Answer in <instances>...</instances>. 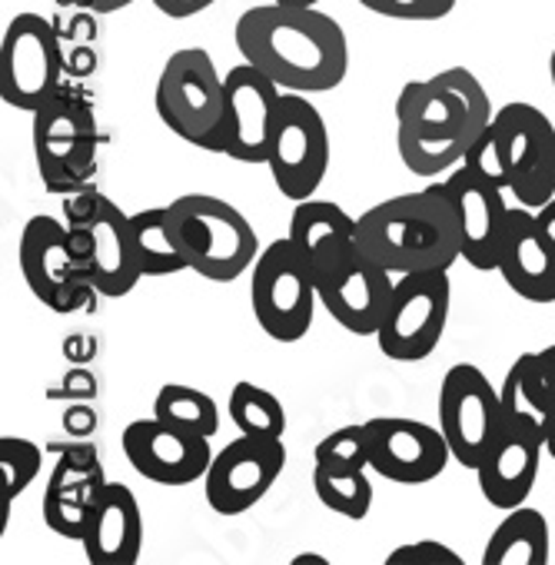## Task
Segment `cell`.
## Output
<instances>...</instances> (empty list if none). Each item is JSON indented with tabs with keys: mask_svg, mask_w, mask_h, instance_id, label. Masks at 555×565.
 Segmentation results:
<instances>
[{
	"mask_svg": "<svg viewBox=\"0 0 555 565\" xmlns=\"http://www.w3.org/2000/svg\"><path fill=\"white\" fill-rule=\"evenodd\" d=\"M492 100L469 67L409 81L396 97V147L409 173L436 180L459 167L492 124Z\"/></svg>",
	"mask_w": 555,
	"mask_h": 565,
	"instance_id": "cell-2",
	"label": "cell"
},
{
	"mask_svg": "<svg viewBox=\"0 0 555 565\" xmlns=\"http://www.w3.org/2000/svg\"><path fill=\"white\" fill-rule=\"evenodd\" d=\"M280 4H297V8H317L320 0H280Z\"/></svg>",
	"mask_w": 555,
	"mask_h": 565,
	"instance_id": "cell-43",
	"label": "cell"
},
{
	"mask_svg": "<svg viewBox=\"0 0 555 565\" xmlns=\"http://www.w3.org/2000/svg\"><path fill=\"white\" fill-rule=\"evenodd\" d=\"M393 282V273L366 256L360 246L317 273L320 307L353 337H376Z\"/></svg>",
	"mask_w": 555,
	"mask_h": 565,
	"instance_id": "cell-16",
	"label": "cell"
},
{
	"mask_svg": "<svg viewBox=\"0 0 555 565\" xmlns=\"http://www.w3.org/2000/svg\"><path fill=\"white\" fill-rule=\"evenodd\" d=\"M216 0H153V8L170 18V21H186V18H196L203 11H210Z\"/></svg>",
	"mask_w": 555,
	"mask_h": 565,
	"instance_id": "cell-36",
	"label": "cell"
},
{
	"mask_svg": "<svg viewBox=\"0 0 555 565\" xmlns=\"http://www.w3.org/2000/svg\"><path fill=\"white\" fill-rule=\"evenodd\" d=\"M452 310L449 269L403 273L393 282V294L376 330V347L386 360L423 363L436 353L446 337Z\"/></svg>",
	"mask_w": 555,
	"mask_h": 565,
	"instance_id": "cell-6",
	"label": "cell"
},
{
	"mask_svg": "<svg viewBox=\"0 0 555 565\" xmlns=\"http://www.w3.org/2000/svg\"><path fill=\"white\" fill-rule=\"evenodd\" d=\"M107 482L110 479L104 472L97 446H90V443L64 446L54 462V472L47 479L44 499H41L47 529L61 539L81 542L87 535V525L94 519V509H97Z\"/></svg>",
	"mask_w": 555,
	"mask_h": 565,
	"instance_id": "cell-20",
	"label": "cell"
},
{
	"mask_svg": "<svg viewBox=\"0 0 555 565\" xmlns=\"http://www.w3.org/2000/svg\"><path fill=\"white\" fill-rule=\"evenodd\" d=\"M499 276L525 303H538V307L555 303V249L538 230L535 210L522 203H512L509 213V226L499 253Z\"/></svg>",
	"mask_w": 555,
	"mask_h": 565,
	"instance_id": "cell-22",
	"label": "cell"
},
{
	"mask_svg": "<svg viewBox=\"0 0 555 565\" xmlns=\"http://www.w3.org/2000/svg\"><path fill=\"white\" fill-rule=\"evenodd\" d=\"M535 220H538V230L545 233V239H548L552 249H555V200H548L542 210H535Z\"/></svg>",
	"mask_w": 555,
	"mask_h": 565,
	"instance_id": "cell-40",
	"label": "cell"
},
{
	"mask_svg": "<svg viewBox=\"0 0 555 565\" xmlns=\"http://www.w3.org/2000/svg\"><path fill=\"white\" fill-rule=\"evenodd\" d=\"M502 426V396L472 363H456L439 386V429L452 459L476 472Z\"/></svg>",
	"mask_w": 555,
	"mask_h": 565,
	"instance_id": "cell-14",
	"label": "cell"
},
{
	"mask_svg": "<svg viewBox=\"0 0 555 565\" xmlns=\"http://www.w3.org/2000/svg\"><path fill=\"white\" fill-rule=\"evenodd\" d=\"M153 107L170 134L203 150L223 117V74L210 51L183 47L170 54L157 81Z\"/></svg>",
	"mask_w": 555,
	"mask_h": 565,
	"instance_id": "cell-12",
	"label": "cell"
},
{
	"mask_svg": "<svg viewBox=\"0 0 555 565\" xmlns=\"http://www.w3.org/2000/svg\"><path fill=\"white\" fill-rule=\"evenodd\" d=\"M31 117V140L44 186L61 196L90 186L97 173V117L87 100L61 90Z\"/></svg>",
	"mask_w": 555,
	"mask_h": 565,
	"instance_id": "cell-7",
	"label": "cell"
},
{
	"mask_svg": "<svg viewBox=\"0 0 555 565\" xmlns=\"http://www.w3.org/2000/svg\"><path fill=\"white\" fill-rule=\"evenodd\" d=\"M153 416L173 426H183L190 433L200 436H216L220 433V406L213 403V396L183 386V383H167L160 386L157 399H153Z\"/></svg>",
	"mask_w": 555,
	"mask_h": 565,
	"instance_id": "cell-30",
	"label": "cell"
},
{
	"mask_svg": "<svg viewBox=\"0 0 555 565\" xmlns=\"http://www.w3.org/2000/svg\"><path fill=\"white\" fill-rule=\"evenodd\" d=\"M370 426V469L399 486H426L439 479L452 459V449L439 426L406 419V416H376Z\"/></svg>",
	"mask_w": 555,
	"mask_h": 565,
	"instance_id": "cell-18",
	"label": "cell"
},
{
	"mask_svg": "<svg viewBox=\"0 0 555 565\" xmlns=\"http://www.w3.org/2000/svg\"><path fill=\"white\" fill-rule=\"evenodd\" d=\"M226 413L233 419V426L246 436H269V439H284L287 433V406L280 403V396L239 380L230 390L226 399Z\"/></svg>",
	"mask_w": 555,
	"mask_h": 565,
	"instance_id": "cell-28",
	"label": "cell"
},
{
	"mask_svg": "<svg viewBox=\"0 0 555 565\" xmlns=\"http://www.w3.org/2000/svg\"><path fill=\"white\" fill-rule=\"evenodd\" d=\"M110 196H104L97 186H84V190H74L64 196V216H67V226H94L97 216L104 213Z\"/></svg>",
	"mask_w": 555,
	"mask_h": 565,
	"instance_id": "cell-35",
	"label": "cell"
},
{
	"mask_svg": "<svg viewBox=\"0 0 555 565\" xmlns=\"http://www.w3.org/2000/svg\"><path fill=\"white\" fill-rule=\"evenodd\" d=\"M94 565H134L143 552V515L130 486L107 482L87 535L81 539Z\"/></svg>",
	"mask_w": 555,
	"mask_h": 565,
	"instance_id": "cell-23",
	"label": "cell"
},
{
	"mask_svg": "<svg viewBox=\"0 0 555 565\" xmlns=\"http://www.w3.org/2000/svg\"><path fill=\"white\" fill-rule=\"evenodd\" d=\"M41 446L24 436H0V476H4V499L14 502L41 472Z\"/></svg>",
	"mask_w": 555,
	"mask_h": 565,
	"instance_id": "cell-31",
	"label": "cell"
},
{
	"mask_svg": "<svg viewBox=\"0 0 555 565\" xmlns=\"http://www.w3.org/2000/svg\"><path fill=\"white\" fill-rule=\"evenodd\" d=\"M442 183L462 223V259L479 273L499 269V253H502V239H505V226L512 213L505 190L479 177L469 163L452 167Z\"/></svg>",
	"mask_w": 555,
	"mask_h": 565,
	"instance_id": "cell-21",
	"label": "cell"
},
{
	"mask_svg": "<svg viewBox=\"0 0 555 565\" xmlns=\"http://www.w3.org/2000/svg\"><path fill=\"white\" fill-rule=\"evenodd\" d=\"M293 565H330V558H323V555H313V552H307V555H297V558H293Z\"/></svg>",
	"mask_w": 555,
	"mask_h": 565,
	"instance_id": "cell-42",
	"label": "cell"
},
{
	"mask_svg": "<svg viewBox=\"0 0 555 565\" xmlns=\"http://www.w3.org/2000/svg\"><path fill=\"white\" fill-rule=\"evenodd\" d=\"M356 239L393 276L452 269L462 259V223L442 180L360 213Z\"/></svg>",
	"mask_w": 555,
	"mask_h": 565,
	"instance_id": "cell-3",
	"label": "cell"
},
{
	"mask_svg": "<svg viewBox=\"0 0 555 565\" xmlns=\"http://www.w3.org/2000/svg\"><path fill=\"white\" fill-rule=\"evenodd\" d=\"M236 51L287 94H327L350 74V41L337 18L320 8L259 4L233 28Z\"/></svg>",
	"mask_w": 555,
	"mask_h": 565,
	"instance_id": "cell-1",
	"label": "cell"
},
{
	"mask_svg": "<svg viewBox=\"0 0 555 565\" xmlns=\"http://www.w3.org/2000/svg\"><path fill=\"white\" fill-rule=\"evenodd\" d=\"M167 210L186 266L196 276L210 282H233L253 269L259 236L233 203L210 193H183L167 203Z\"/></svg>",
	"mask_w": 555,
	"mask_h": 565,
	"instance_id": "cell-4",
	"label": "cell"
},
{
	"mask_svg": "<svg viewBox=\"0 0 555 565\" xmlns=\"http://www.w3.org/2000/svg\"><path fill=\"white\" fill-rule=\"evenodd\" d=\"M313 489L317 499L353 522H363L373 509V482L366 469H333V466H317L313 469Z\"/></svg>",
	"mask_w": 555,
	"mask_h": 565,
	"instance_id": "cell-29",
	"label": "cell"
},
{
	"mask_svg": "<svg viewBox=\"0 0 555 565\" xmlns=\"http://www.w3.org/2000/svg\"><path fill=\"white\" fill-rule=\"evenodd\" d=\"M64 423H67V429H71V433L84 436V433H90V429L97 426V416H94L90 409H71Z\"/></svg>",
	"mask_w": 555,
	"mask_h": 565,
	"instance_id": "cell-39",
	"label": "cell"
},
{
	"mask_svg": "<svg viewBox=\"0 0 555 565\" xmlns=\"http://www.w3.org/2000/svg\"><path fill=\"white\" fill-rule=\"evenodd\" d=\"M548 77H552V90H555V51H552V57H548Z\"/></svg>",
	"mask_w": 555,
	"mask_h": 565,
	"instance_id": "cell-44",
	"label": "cell"
},
{
	"mask_svg": "<svg viewBox=\"0 0 555 565\" xmlns=\"http://www.w3.org/2000/svg\"><path fill=\"white\" fill-rule=\"evenodd\" d=\"M284 469H287L284 439L239 433L213 456L203 476V495L216 515H243L259 499H266V492L276 486Z\"/></svg>",
	"mask_w": 555,
	"mask_h": 565,
	"instance_id": "cell-15",
	"label": "cell"
},
{
	"mask_svg": "<svg viewBox=\"0 0 555 565\" xmlns=\"http://www.w3.org/2000/svg\"><path fill=\"white\" fill-rule=\"evenodd\" d=\"M266 167L273 173L276 190L290 203L310 200L323 186L330 170V130L317 104L307 100V94L284 90Z\"/></svg>",
	"mask_w": 555,
	"mask_h": 565,
	"instance_id": "cell-10",
	"label": "cell"
},
{
	"mask_svg": "<svg viewBox=\"0 0 555 565\" xmlns=\"http://www.w3.org/2000/svg\"><path fill=\"white\" fill-rule=\"evenodd\" d=\"M386 21H442L456 11V0H360Z\"/></svg>",
	"mask_w": 555,
	"mask_h": 565,
	"instance_id": "cell-33",
	"label": "cell"
},
{
	"mask_svg": "<svg viewBox=\"0 0 555 565\" xmlns=\"http://www.w3.org/2000/svg\"><path fill=\"white\" fill-rule=\"evenodd\" d=\"M313 459L317 466H333V469H370V426L353 423L333 429L317 443Z\"/></svg>",
	"mask_w": 555,
	"mask_h": 565,
	"instance_id": "cell-32",
	"label": "cell"
},
{
	"mask_svg": "<svg viewBox=\"0 0 555 565\" xmlns=\"http://www.w3.org/2000/svg\"><path fill=\"white\" fill-rule=\"evenodd\" d=\"M542 452H545V426L542 423L502 416V426H499L482 466L476 469L482 499L502 512L522 505L538 479Z\"/></svg>",
	"mask_w": 555,
	"mask_h": 565,
	"instance_id": "cell-19",
	"label": "cell"
},
{
	"mask_svg": "<svg viewBox=\"0 0 555 565\" xmlns=\"http://www.w3.org/2000/svg\"><path fill=\"white\" fill-rule=\"evenodd\" d=\"M386 565H466V562L452 545L436 539H419V542L396 545L386 555Z\"/></svg>",
	"mask_w": 555,
	"mask_h": 565,
	"instance_id": "cell-34",
	"label": "cell"
},
{
	"mask_svg": "<svg viewBox=\"0 0 555 565\" xmlns=\"http://www.w3.org/2000/svg\"><path fill=\"white\" fill-rule=\"evenodd\" d=\"M134 0H100L97 4V14H114V11H124V8H130Z\"/></svg>",
	"mask_w": 555,
	"mask_h": 565,
	"instance_id": "cell-41",
	"label": "cell"
},
{
	"mask_svg": "<svg viewBox=\"0 0 555 565\" xmlns=\"http://www.w3.org/2000/svg\"><path fill=\"white\" fill-rule=\"evenodd\" d=\"M90 230H94L90 273H94L100 297L120 300L134 294V287L143 279V269H140L134 233H130V213H124L114 200H107L104 213L97 216Z\"/></svg>",
	"mask_w": 555,
	"mask_h": 565,
	"instance_id": "cell-25",
	"label": "cell"
},
{
	"mask_svg": "<svg viewBox=\"0 0 555 565\" xmlns=\"http://www.w3.org/2000/svg\"><path fill=\"white\" fill-rule=\"evenodd\" d=\"M489 134L495 140L509 196L529 210H542L555 200V127L552 120L522 100L495 110Z\"/></svg>",
	"mask_w": 555,
	"mask_h": 565,
	"instance_id": "cell-9",
	"label": "cell"
},
{
	"mask_svg": "<svg viewBox=\"0 0 555 565\" xmlns=\"http://www.w3.org/2000/svg\"><path fill=\"white\" fill-rule=\"evenodd\" d=\"M538 366H542V380H545V396H548V413L555 409V343L538 350ZM548 419V416H545Z\"/></svg>",
	"mask_w": 555,
	"mask_h": 565,
	"instance_id": "cell-38",
	"label": "cell"
},
{
	"mask_svg": "<svg viewBox=\"0 0 555 565\" xmlns=\"http://www.w3.org/2000/svg\"><path fill=\"white\" fill-rule=\"evenodd\" d=\"M249 303L259 330L276 343H297L310 333L320 303L317 273L290 236L259 249L253 263Z\"/></svg>",
	"mask_w": 555,
	"mask_h": 565,
	"instance_id": "cell-5",
	"label": "cell"
},
{
	"mask_svg": "<svg viewBox=\"0 0 555 565\" xmlns=\"http://www.w3.org/2000/svg\"><path fill=\"white\" fill-rule=\"evenodd\" d=\"M64 393L74 399H90V396H97V380L84 366H77L64 376Z\"/></svg>",
	"mask_w": 555,
	"mask_h": 565,
	"instance_id": "cell-37",
	"label": "cell"
},
{
	"mask_svg": "<svg viewBox=\"0 0 555 565\" xmlns=\"http://www.w3.org/2000/svg\"><path fill=\"white\" fill-rule=\"evenodd\" d=\"M120 446L134 472L157 486H190L200 482L213 462L210 436L190 433L163 419H134L120 433Z\"/></svg>",
	"mask_w": 555,
	"mask_h": 565,
	"instance_id": "cell-17",
	"label": "cell"
},
{
	"mask_svg": "<svg viewBox=\"0 0 555 565\" xmlns=\"http://www.w3.org/2000/svg\"><path fill=\"white\" fill-rule=\"evenodd\" d=\"M284 90L253 64H236L223 74V117L206 140V153H223L236 163H266Z\"/></svg>",
	"mask_w": 555,
	"mask_h": 565,
	"instance_id": "cell-13",
	"label": "cell"
},
{
	"mask_svg": "<svg viewBox=\"0 0 555 565\" xmlns=\"http://www.w3.org/2000/svg\"><path fill=\"white\" fill-rule=\"evenodd\" d=\"M130 233H134V246H137L143 276H173V273L190 269L186 256L173 236L167 206H150V210L130 213Z\"/></svg>",
	"mask_w": 555,
	"mask_h": 565,
	"instance_id": "cell-27",
	"label": "cell"
},
{
	"mask_svg": "<svg viewBox=\"0 0 555 565\" xmlns=\"http://www.w3.org/2000/svg\"><path fill=\"white\" fill-rule=\"evenodd\" d=\"M21 276L28 290L51 310V313H94L97 310V282L87 269L77 266L71 243H67V223L57 216L38 213L21 230V249H18Z\"/></svg>",
	"mask_w": 555,
	"mask_h": 565,
	"instance_id": "cell-8",
	"label": "cell"
},
{
	"mask_svg": "<svg viewBox=\"0 0 555 565\" xmlns=\"http://www.w3.org/2000/svg\"><path fill=\"white\" fill-rule=\"evenodd\" d=\"M287 236L310 259L313 273L333 266L337 259L350 256L360 246V239H356V216H350L340 203L317 200V196L300 200L293 206Z\"/></svg>",
	"mask_w": 555,
	"mask_h": 565,
	"instance_id": "cell-24",
	"label": "cell"
},
{
	"mask_svg": "<svg viewBox=\"0 0 555 565\" xmlns=\"http://www.w3.org/2000/svg\"><path fill=\"white\" fill-rule=\"evenodd\" d=\"M64 47L54 24L41 14H14L0 41V100L38 114L61 94Z\"/></svg>",
	"mask_w": 555,
	"mask_h": 565,
	"instance_id": "cell-11",
	"label": "cell"
},
{
	"mask_svg": "<svg viewBox=\"0 0 555 565\" xmlns=\"http://www.w3.org/2000/svg\"><path fill=\"white\" fill-rule=\"evenodd\" d=\"M552 562V535L548 519L532 505H515L492 529L482 565H548Z\"/></svg>",
	"mask_w": 555,
	"mask_h": 565,
	"instance_id": "cell-26",
	"label": "cell"
}]
</instances>
